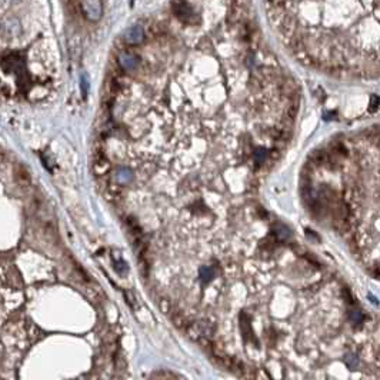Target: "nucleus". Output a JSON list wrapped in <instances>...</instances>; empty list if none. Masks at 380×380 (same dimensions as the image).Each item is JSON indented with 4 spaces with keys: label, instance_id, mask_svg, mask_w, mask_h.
<instances>
[{
    "label": "nucleus",
    "instance_id": "f257e3e1",
    "mask_svg": "<svg viewBox=\"0 0 380 380\" xmlns=\"http://www.w3.org/2000/svg\"><path fill=\"white\" fill-rule=\"evenodd\" d=\"M312 163L336 175L337 184L307 193L310 209L331 216L356 259L380 279V126L333 142Z\"/></svg>",
    "mask_w": 380,
    "mask_h": 380
},
{
    "label": "nucleus",
    "instance_id": "f03ea898",
    "mask_svg": "<svg viewBox=\"0 0 380 380\" xmlns=\"http://www.w3.org/2000/svg\"><path fill=\"white\" fill-rule=\"evenodd\" d=\"M93 169H95L96 175H99V176H103L110 169L109 162H107L104 153L101 152V150H95V154H93Z\"/></svg>",
    "mask_w": 380,
    "mask_h": 380
},
{
    "label": "nucleus",
    "instance_id": "7ed1b4c3",
    "mask_svg": "<svg viewBox=\"0 0 380 380\" xmlns=\"http://www.w3.org/2000/svg\"><path fill=\"white\" fill-rule=\"evenodd\" d=\"M16 178H17V180H19L22 184H23V183L29 184V183H30V175L27 173V170H26L25 167H22V166L17 167V170H16Z\"/></svg>",
    "mask_w": 380,
    "mask_h": 380
}]
</instances>
